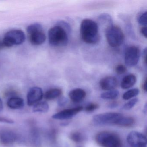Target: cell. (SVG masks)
<instances>
[{"label":"cell","instance_id":"cell-1","mask_svg":"<svg viewBox=\"0 0 147 147\" xmlns=\"http://www.w3.org/2000/svg\"><path fill=\"white\" fill-rule=\"evenodd\" d=\"M80 35L85 42L89 44L97 43L100 39L98 24L89 19L83 20L81 23Z\"/></svg>","mask_w":147,"mask_h":147},{"label":"cell","instance_id":"cell-2","mask_svg":"<svg viewBox=\"0 0 147 147\" xmlns=\"http://www.w3.org/2000/svg\"><path fill=\"white\" fill-rule=\"evenodd\" d=\"M67 32L61 27L57 25L50 29L48 32L49 42L53 46H64L68 42Z\"/></svg>","mask_w":147,"mask_h":147},{"label":"cell","instance_id":"cell-3","mask_svg":"<svg viewBox=\"0 0 147 147\" xmlns=\"http://www.w3.org/2000/svg\"><path fill=\"white\" fill-rule=\"evenodd\" d=\"M95 140L102 147H121L122 142L119 136L116 133L103 131L97 134Z\"/></svg>","mask_w":147,"mask_h":147},{"label":"cell","instance_id":"cell-4","mask_svg":"<svg viewBox=\"0 0 147 147\" xmlns=\"http://www.w3.org/2000/svg\"><path fill=\"white\" fill-rule=\"evenodd\" d=\"M105 36L108 44L113 48L120 46L124 41L123 31L118 26L113 25L106 28Z\"/></svg>","mask_w":147,"mask_h":147},{"label":"cell","instance_id":"cell-5","mask_svg":"<svg viewBox=\"0 0 147 147\" xmlns=\"http://www.w3.org/2000/svg\"><path fill=\"white\" fill-rule=\"evenodd\" d=\"M123 116L119 113L107 112L94 115L93 122L98 125H117L119 119Z\"/></svg>","mask_w":147,"mask_h":147},{"label":"cell","instance_id":"cell-6","mask_svg":"<svg viewBox=\"0 0 147 147\" xmlns=\"http://www.w3.org/2000/svg\"><path fill=\"white\" fill-rule=\"evenodd\" d=\"M26 36L23 31L14 30L7 32L2 42V45L11 47L15 45L22 44L24 42Z\"/></svg>","mask_w":147,"mask_h":147},{"label":"cell","instance_id":"cell-7","mask_svg":"<svg viewBox=\"0 0 147 147\" xmlns=\"http://www.w3.org/2000/svg\"><path fill=\"white\" fill-rule=\"evenodd\" d=\"M139 48L136 46H131L126 49L125 53V62L128 67H132L138 63L140 57Z\"/></svg>","mask_w":147,"mask_h":147},{"label":"cell","instance_id":"cell-8","mask_svg":"<svg viewBox=\"0 0 147 147\" xmlns=\"http://www.w3.org/2000/svg\"><path fill=\"white\" fill-rule=\"evenodd\" d=\"M127 141L131 147H147V138L145 135L137 131L130 132Z\"/></svg>","mask_w":147,"mask_h":147},{"label":"cell","instance_id":"cell-9","mask_svg":"<svg viewBox=\"0 0 147 147\" xmlns=\"http://www.w3.org/2000/svg\"><path fill=\"white\" fill-rule=\"evenodd\" d=\"M43 96L42 88L38 87L32 88L27 93V104L30 106L33 105L39 102L42 99Z\"/></svg>","mask_w":147,"mask_h":147},{"label":"cell","instance_id":"cell-10","mask_svg":"<svg viewBox=\"0 0 147 147\" xmlns=\"http://www.w3.org/2000/svg\"><path fill=\"white\" fill-rule=\"evenodd\" d=\"M82 107L79 106L70 109H65L52 115V118L59 120L69 119L83 110Z\"/></svg>","mask_w":147,"mask_h":147},{"label":"cell","instance_id":"cell-11","mask_svg":"<svg viewBox=\"0 0 147 147\" xmlns=\"http://www.w3.org/2000/svg\"><path fill=\"white\" fill-rule=\"evenodd\" d=\"M117 79L113 76H107L101 79L100 82V86L101 89L105 91L114 90L118 85Z\"/></svg>","mask_w":147,"mask_h":147},{"label":"cell","instance_id":"cell-12","mask_svg":"<svg viewBox=\"0 0 147 147\" xmlns=\"http://www.w3.org/2000/svg\"><path fill=\"white\" fill-rule=\"evenodd\" d=\"M30 40L32 44L40 45L43 44L46 40V36L43 30L37 31L29 34Z\"/></svg>","mask_w":147,"mask_h":147},{"label":"cell","instance_id":"cell-13","mask_svg":"<svg viewBox=\"0 0 147 147\" xmlns=\"http://www.w3.org/2000/svg\"><path fill=\"white\" fill-rule=\"evenodd\" d=\"M17 139L16 134L11 131L3 130L0 132V141L4 144H11Z\"/></svg>","mask_w":147,"mask_h":147},{"label":"cell","instance_id":"cell-14","mask_svg":"<svg viewBox=\"0 0 147 147\" xmlns=\"http://www.w3.org/2000/svg\"><path fill=\"white\" fill-rule=\"evenodd\" d=\"M86 92L81 88H76L69 92V96L70 99L74 103L81 102L86 98Z\"/></svg>","mask_w":147,"mask_h":147},{"label":"cell","instance_id":"cell-15","mask_svg":"<svg viewBox=\"0 0 147 147\" xmlns=\"http://www.w3.org/2000/svg\"><path fill=\"white\" fill-rule=\"evenodd\" d=\"M136 77L134 74H131L124 77L121 82V87L123 89H127L132 87L136 82Z\"/></svg>","mask_w":147,"mask_h":147},{"label":"cell","instance_id":"cell-16","mask_svg":"<svg viewBox=\"0 0 147 147\" xmlns=\"http://www.w3.org/2000/svg\"><path fill=\"white\" fill-rule=\"evenodd\" d=\"M7 105L12 109H21L24 107V102L22 98L13 97L8 99Z\"/></svg>","mask_w":147,"mask_h":147},{"label":"cell","instance_id":"cell-17","mask_svg":"<svg viewBox=\"0 0 147 147\" xmlns=\"http://www.w3.org/2000/svg\"><path fill=\"white\" fill-rule=\"evenodd\" d=\"M135 123L133 118L129 117H125L123 115L118 121L116 125L123 127H130L133 126Z\"/></svg>","mask_w":147,"mask_h":147},{"label":"cell","instance_id":"cell-18","mask_svg":"<svg viewBox=\"0 0 147 147\" xmlns=\"http://www.w3.org/2000/svg\"><path fill=\"white\" fill-rule=\"evenodd\" d=\"M62 92L59 88H52L50 89L45 94L44 97L45 99L52 100L55 99L61 95Z\"/></svg>","mask_w":147,"mask_h":147},{"label":"cell","instance_id":"cell-19","mask_svg":"<svg viewBox=\"0 0 147 147\" xmlns=\"http://www.w3.org/2000/svg\"><path fill=\"white\" fill-rule=\"evenodd\" d=\"M49 106L45 101H41L36 103L33 107V111L36 113H46L49 111Z\"/></svg>","mask_w":147,"mask_h":147},{"label":"cell","instance_id":"cell-20","mask_svg":"<svg viewBox=\"0 0 147 147\" xmlns=\"http://www.w3.org/2000/svg\"><path fill=\"white\" fill-rule=\"evenodd\" d=\"M119 92L118 90H112L107 91L101 94V98L105 100H115L118 97Z\"/></svg>","mask_w":147,"mask_h":147},{"label":"cell","instance_id":"cell-21","mask_svg":"<svg viewBox=\"0 0 147 147\" xmlns=\"http://www.w3.org/2000/svg\"><path fill=\"white\" fill-rule=\"evenodd\" d=\"M98 20L101 24L107 25V27L113 25L111 17L107 13H103L100 15L98 17Z\"/></svg>","mask_w":147,"mask_h":147},{"label":"cell","instance_id":"cell-22","mask_svg":"<svg viewBox=\"0 0 147 147\" xmlns=\"http://www.w3.org/2000/svg\"><path fill=\"white\" fill-rule=\"evenodd\" d=\"M70 139L76 143H81L84 142L86 139L85 136L82 133L78 131H75L70 134Z\"/></svg>","mask_w":147,"mask_h":147},{"label":"cell","instance_id":"cell-23","mask_svg":"<svg viewBox=\"0 0 147 147\" xmlns=\"http://www.w3.org/2000/svg\"><path fill=\"white\" fill-rule=\"evenodd\" d=\"M139 93V89L133 88L128 90L123 94V98L125 100H129L136 96H137Z\"/></svg>","mask_w":147,"mask_h":147},{"label":"cell","instance_id":"cell-24","mask_svg":"<svg viewBox=\"0 0 147 147\" xmlns=\"http://www.w3.org/2000/svg\"><path fill=\"white\" fill-rule=\"evenodd\" d=\"M42 30V26L41 24H34L30 25L27 27V32L29 35L32 32Z\"/></svg>","mask_w":147,"mask_h":147},{"label":"cell","instance_id":"cell-25","mask_svg":"<svg viewBox=\"0 0 147 147\" xmlns=\"http://www.w3.org/2000/svg\"><path fill=\"white\" fill-rule=\"evenodd\" d=\"M138 100L137 98H135L130 100L129 101L123 105L122 107V109L124 110H130L137 104Z\"/></svg>","mask_w":147,"mask_h":147},{"label":"cell","instance_id":"cell-26","mask_svg":"<svg viewBox=\"0 0 147 147\" xmlns=\"http://www.w3.org/2000/svg\"><path fill=\"white\" fill-rule=\"evenodd\" d=\"M138 22L139 24L146 26L147 25V12L143 13L138 18Z\"/></svg>","mask_w":147,"mask_h":147},{"label":"cell","instance_id":"cell-27","mask_svg":"<svg viewBox=\"0 0 147 147\" xmlns=\"http://www.w3.org/2000/svg\"><path fill=\"white\" fill-rule=\"evenodd\" d=\"M57 25L61 27L64 29L68 34L70 33L71 30V28L69 24L64 21H61L57 23Z\"/></svg>","mask_w":147,"mask_h":147},{"label":"cell","instance_id":"cell-28","mask_svg":"<svg viewBox=\"0 0 147 147\" xmlns=\"http://www.w3.org/2000/svg\"><path fill=\"white\" fill-rule=\"evenodd\" d=\"M99 107V105L95 103H91L88 104L85 107V109L86 111L87 112H92L98 109Z\"/></svg>","mask_w":147,"mask_h":147},{"label":"cell","instance_id":"cell-29","mask_svg":"<svg viewBox=\"0 0 147 147\" xmlns=\"http://www.w3.org/2000/svg\"><path fill=\"white\" fill-rule=\"evenodd\" d=\"M115 71L117 74L119 75H122L126 73L127 69L126 67L122 64H119L116 67Z\"/></svg>","mask_w":147,"mask_h":147},{"label":"cell","instance_id":"cell-30","mask_svg":"<svg viewBox=\"0 0 147 147\" xmlns=\"http://www.w3.org/2000/svg\"><path fill=\"white\" fill-rule=\"evenodd\" d=\"M68 102V100L66 97H62L58 99L57 104L60 107H63L67 105Z\"/></svg>","mask_w":147,"mask_h":147},{"label":"cell","instance_id":"cell-31","mask_svg":"<svg viewBox=\"0 0 147 147\" xmlns=\"http://www.w3.org/2000/svg\"><path fill=\"white\" fill-rule=\"evenodd\" d=\"M0 122L8 124H13L14 123V121L11 119L2 117H0Z\"/></svg>","mask_w":147,"mask_h":147},{"label":"cell","instance_id":"cell-32","mask_svg":"<svg viewBox=\"0 0 147 147\" xmlns=\"http://www.w3.org/2000/svg\"><path fill=\"white\" fill-rule=\"evenodd\" d=\"M140 32L144 37L147 38V27L146 26H143L142 27L140 30Z\"/></svg>","mask_w":147,"mask_h":147},{"label":"cell","instance_id":"cell-33","mask_svg":"<svg viewBox=\"0 0 147 147\" xmlns=\"http://www.w3.org/2000/svg\"><path fill=\"white\" fill-rule=\"evenodd\" d=\"M118 104L117 102L114 101V102L110 103L108 106H109V107H110V108H115V107L118 106Z\"/></svg>","mask_w":147,"mask_h":147},{"label":"cell","instance_id":"cell-34","mask_svg":"<svg viewBox=\"0 0 147 147\" xmlns=\"http://www.w3.org/2000/svg\"><path fill=\"white\" fill-rule=\"evenodd\" d=\"M144 60L145 64H147V49L145 48L143 51Z\"/></svg>","mask_w":147,"mask_h":147},{"label":"cell","instance_id":"cell-35","mask_svg":"<svg viewBox=\"0 0 147 147\" xmlns=\"http://www.w3.org/2000/svg\"><path fill=\"white\" fill-rule=\"evenodd\" d=\"M143 89L145 92H147V79H145L143 85Z\"/></svg>","mask_w":147,"mask_h":147},{"label":"cell","instance_id":"cell-36","mask_svg":"<svg viewBox=\"0 0 147 147\" xmlns=\"http://www.w3.org/2000/svg\"><path fill=\"white\" fill-rule=\"evenodd\" d=\"M3 102H2V100L0 98V111L3 110Z\"/></svg>","mask_w":147,"mask_h":147},{"label":"cell","instance_id":"cell-37","mask_svg":"<svg viewBox=\"0 0 147 147\" xmlns=\"http://www.w3.org/2000/svg\"><path fill=\"white\" fill-rule=\"evenodd\" d=\"M1 45H1V44H0V47H1Z\"/></svg>","mask_w":147,"mask_h":147},{"label":"cell","instance_id":"cell-38","mask_svg":"<svg viewBox=\"0 0 147 147\" xmlns=\"http://www.w3.org/2000/svg\"></svg>","mask_w":147,"mask_h":147}]
</instances>
